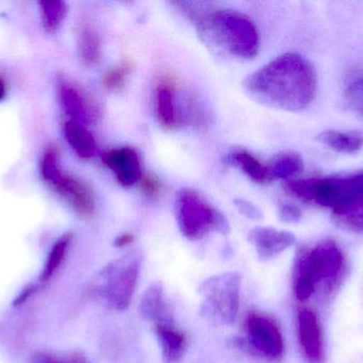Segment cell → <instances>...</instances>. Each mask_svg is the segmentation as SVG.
<instances>
[{
  "mask_svg": "<svg viewBox=\"0 0 363 363\" xmlns=\"http://www.w3.org/2000/svg\"><path fill=\"white\" fill-rule=\"evenodd\" d=\"M140 189L143 193L149 198H157L161 195L162 187L161 181L152 174H143L140 181Z\"/></svg>",
  "mask_w": 363,
  "mask_h": 363,
  "instance_id": "27",
  "label": "cell"
},
{
  "mask_svg": "<svg viewBox=\"0 0 363 363\" xmlns=\"http://www.w3.org/2000/svg\"><path fill=\"white\" fill-rule=\"evenodd\" d=\"M347 274V257L335 241L300 247L292 274L294 296L298 302H306L315 294L328 300L338 291Z\"/></svg>",
  "mask_w": 363,
  "mask_h": 363,
  "instance_id": "2",
  "label": "cell"
},
{
  "mask_svg": "<svg viewBox=\"0 0 363 363\" xmlns=\"http://www.w3.org/2000/svg\"><path fill=\"white\" fill-rule=\"evenodd\" d=\"M333 221L341 229L363 234V198L333 210Z\"/></svg>",
  "mask_w": 363,
  "mask_h": 363,
  "instance_id": "22",
  "label": "cell"
},
{
  "mask_svg": "<svg viewBox=\"0 0 363 363\" xmlns=\"http://www.w3.org/2000/svg\"><path fill=\"white\" fill-rule=\"evenodd\" d=\"M132 63L125 60L123 63L119 64L116 67L112 68L106 76L104 77V89L108 92H117L125 87L128 78L132 72Z\"/></svg>",
  "mask_w": 363,
  "mask_h": 363,
  "instance_id": "26",
  "label": "cell"
},
{
  "mask_svg": "<svg viewBox=\"0 0 363 363\" xmlns=\"http://www.w3.org/2000/svg\"><path fill=\"white\" fill-rule=\"evenodd\" d=\"M79 57L84 65L94 66L99 62L101 46L99 36L93 26L83 23L78 32Z\"/></svg>",
  "mask_w": 363,
  "mask_h": 363,
  "instance_id": "21",
  "label": "cell"
},
{
  "mask_svg": "<svg viewBox=\"0 0 363 363\" xmlns=\"http://www.w3.org/2000/svg\"><path fill=\"white\" fill-rule=\"evenodd\" d=\"M296 330L301 353L307 363L325 362V342L319 317L309 308L298 310Z\"/></svg>",
  "mask_w": 363,
  "mask_h": 363,
  "instance_id": "11",
  "label": "cell"
},
{
  "mask_svg": "<svg viewBox=\"0 0 363 363\" xmlns=\"http://www.w3.org/2000/svg\"><path fill=\"white\" fill-rule=\"evenodd\" d=\"M269 175L271 179H291L292 177L302 172L304 168L302 157L294 151H284L274 156L269 162Z\"/></svg>",
  "mask_w": 363,
  "mask_h": 363,
  "instance_id": "20",
  "label": "cell"
},
{
  "mask_svg": "<svg viewBox=\"0 0 363 363\" xmlns=\"http://www.w3.org/2000/svg\"><path fill=\"white\" fill-rule=\"evenodd\" d=\"M317 140L337 153H357L363 147V134L359 131L326 130L318 134Z\"/></svg>",
  "mask_w": 363,
  "mask_h": 363,
  "instance_id": "19",
  "label": "cell"
},
{
  "mask_svg": "<svg viewBox=\"0 0 363 363\" xmlns=\"http://www.w3.org/2000/svg\"><path fill=\"white\" fill-rule=\"evenodd\" d=\"M142 251H133L111 262L100 273V293L108 308L123 311L131 304L142 270Z\"/></svg>",
  "mask_w": 363,
  "mask_h": 363,
  "instance_id": "6",
  "label": "cell"
},
{
  "mask_svg": "<svg viewBox=\"0 0 363 363\" xmlns=\"http://www.w3.org/2000/svg\"><path fill=\"white\" fill-rule=\"evenodd\" d=\"M290 195L332 210L363 198V170L350 174L291 179L285 183Z\"/></svg>",
  "mask_w": 363,
  "mask_h": 363,
  "instance_id": "4",
  "label": "cell"
},
{
  "mask_svg": "<svg viewBox=\"0 0 363 363\" xmlns=\"http://www.w3.org/2000/svg\"><path fill=\"white\" fill-rule=\"evenodd\" d=\"M176 217L179 229L188 240L198 241L211 232L228 234V220L192 189H181L176 194Z\"/></svg>",
  "mask_w": 363,
  "mask_h": 363,
  "instance_id": "5",
  "label": "cell"
},
{
  "mask_svg": "<svg viewBox=\"0 0 363 363\" xmlns=\"http://www.w3.org/2000/svg\"><path fill=\"white\" fill-rule=\"evenodd\" d=\"M134 242V236L131 234H123L117 237L114 241V245L116 247H125Z\"/></svg>",
  "mask_w": 363,
  "mask_h": 363,
  "instance_id": "30",
  "label": "cell"
},
{
  "mask_svg": "<svg viewBox=\"0 0 363 363\" xmlns=\"http://www.w3.org/2000/svg\"><path fill=\"white\" fill-rule=\"evenodd\" d=\"M43 180L72 205L74 210L83 219H89L95 213V198L86 183L80 179L64 174L60 166L47 168L42 174Z\"/></svg>",
  "mask_w": 363,
  "mask_h": 363,
  "instance_id": "8",
  "label": "cell"
},
{
  "mask_svg": "<svg viewBox=\"0 0 363 363\" xmlns=\"http://www.w3.org/2000/svg\"><path fill=\"white\" fill-rule=\"evenodd\" d=\"M279 219L286 223H296L302 219V211L294 204L281 205L279 209Z\"/></svg>",
  "mask_w": 363,
  "mask_h": 363,
  "instance_id": "29",
  "label": "cell"
},
{
  "mask_svg": "<svg viewBox=\"0 0 363 363\" xmlns=\"http://www.w3.org/2000/svg\"><path fill=\"white\" fill-rule=\"evenodd\" d=\"M178 81L170 76H164L157 87V113L160 123L166 129H174L180 125L178 114V98L176 92Z\"/></svg>",
  "mask_w": 363,
  "mask_h": 363,
  "instance_id": "14",
  "label": "cell"
},
{
  "mask_svg": "<svg viewBox=\"0 0 363 363\" xmlns=\"http://www.w3.org/2000/svg\"><path fill=\"white\" fill-rule=\"evenodd\" d=\"M72 239V234H64L53 245L50 253H49L48 258H47L46 266H45L44 272H43L42 277H40V281H49L52 277V275L55 274V271L57 270L60 264L63 261L64 257H65L66 251H67L68 246H69Z\"/></svg>",
  "mask_w": 363,
  "mask_h": 363,
  "instance_id": "24",
  "label": "cell"
},
{
  "mask_svg": "<svg viewBox=\"0 0 363 363\" xmlns=\"http://www.w3.org/2000/svg\"><path fill=\"white\" fill-rule=\"evenodd\" d=\"M345 98L350 108L363 117V70L352 75L347 79Z\"/></svg>",
  "mask_w": 363,
  "mask_h": 363,
  "instance_id": "25",
  "label": "cell"
},
{
  "mask_svg": "<svg viewBox=\"0 0 363 363\" xmlns=\"http://www.w3.org/2000/svg\"><path fill=\"white\" fill-rule=\"evenodd\" d=\"M245 332L256 352L270 362H279L285 353V342L277 324L270 318L251 313L245 320Z\"/></svg>",
  "mask_w": 363,
  "mask_h": 363,
  "instance_id": "9",
  "label": "cell"
},
{
  "mask_svg": "<svg viewBox=\"0 0 363 363\" xmlns=\"http://www.w3.org/2000/svg\"><path fill=\"white\" fill-rule=\"evenodd\" d=\"M234 204L237 210H238L241 215L247 217V219L258 221V220H262V217H264L262 210H260L257 206H255L253 202H249V200H242V198H236V200H234Z\"/></svg>",
  "mask_w": 363,
  "mask_h": 363,
  "instance_id": "28",
  "label": "cell"
},
{
  "mask_svg": "<svg viewBox=\"0 0 363 363\" xmlns=\"http://www.w3.org/2000/svg\"><path fill=\"white\" fill-rule=\"evenodd\" d=\"M6 91H8V85H6V78L0 76V102L6 97Z\"/></svg>",
  "mask_w": 363,
  "mask_h": 363,
  "instance_id": "31",
  "label": "cell"
},
{
  "mask_svg": "<svg viewBox=\"0 0 363 363\" xmlns=\"http://www.w3.org/2000/svg\"><path fill=\"white\" fill-rule=\"evenodd\" d=\"M249 240L255 246L260 259L277 257L296 243V236L272 227H256L250 232Z\"/></svg>",
  "mask_w": 363,
  "mask_h": 363,
  "instance_id": "13",
  "label": "cell"
},
{
  "mask_svg": "<svg viewBox=\"0 0 363 363\" xmlns=\"http://www.w3.org/2000/svg\"><path fill=\"white\" fill-rule=\"evenodd\" d=\"M138 309L144 319L157 324H168L170 311L164 300V288L161 283L157 281L147 288L140 298Z\"/></svg>",
  "mask_w": 363,
  "mask_h": 363,
  "instance_id": "15",
  "label": "cell"
},
{
  "mask_svg": "<svg viewBox=\"0 0 363 363\" xmlns=\"http://www.w3.org/2000/svg\"><path fill=\"white\" fill-rule=\"evenodd\" d=\"M228 161L230 166L238 168L243 174L247 175L254 183L267 185L272 181L267 166H264L257 158L254 157L245 149L240 147H234L230 149L228 153Z\"/></svg>",
  "mask_w": 363,
  "mask_h": 363,
  "instance_id": "16",
  "label": "cell"
},
{
  "mask_svg": "<svg viewBox=\"0 0 363 363\" xmlns=\"http://www.w3.org/2000/svg\"><path fill=\"white\" fill-rule=\"evenodd\" d=\"M104 163L116 175L117 180L123 187H131L142 177L140 157L132 147L112 149L104 156Z\"/></svg>",
  "mask_w": 363,
  "mask_h": 363,
  "instance_id": "12",
  "label": "cell"
},
{
  "mask_svg": "<svg viewBox=\"0 0 363 363\" xmlns=\"http://www.w3.org/2000/svg\"><path fill=\"white\" fill-rule=\"evenodd\" d=\"M243 87L245 93L258 104L300 112L315 100L317 74L306 58L300 53H287L250 75Z\"/></svg>",
  "mask_w": 363,
  "mask_h": 363,
  "instance_id": "1",
  "label": "cell"
},
{
  "mask_svg": "<svg viewBox=\"0 0 363 363\" xmlns=\"http://www.w3.org/2000/svg\"><path fill=\"white\" fill-rule=\"evenodd\" d=\"M204 42L239 59L250 60L259 50V36L251 19L232 10H216L196 17Z\"/></svg>",
  "mask_w": 363,
  "mask_h": 363,
  "instance_id": "3",
  "label": "cell"
},
{
  "mask_svg": "<svg viewBox=\"0 0 363 363\" xmlns=\"http://www.w3.org/2000/svg\"><path fill=\"white\" fill-rule=\"evenodd\" d=\"M64 136L72 151L83 159H89L96 153V141L85 126L74 121L64 124Z\"/></svg>",
  "mask_w": 363,
  "mask_h": 363,
  "instance_id": "17",
  "label": "cell"
},
{
  "mask_svg": "<svg viewBox=\"0 0 363 363\" xmlns=\"http://www.w3.org/2000/svg\"><path fill=\"white\" fill-rule=\"evenodd\" d=\"M164 359L167 362H177L181 359L186 349V337L183 332L172 327L169 324H155Z\"/></svg>",
  "mask_w": 363,
  "mask_h": 363,
  "instance_id": "18",
  "label": "cell"
},
{
  "mask_svg": "<svg viewBox=\"0 0 363 363\" xmlns=\"http://www.w3.org/2000/svg\"><path fill=\"white\" fill-rule=\"evenodd\" d=\"M49 363H57V362H49Z\"/></svg>",
  "mask_w": 363,
  "mask_h": 363,
  "instance_id": "32",
  "label": "cell"
},
{
  "mask_svg": "<svg viewBox=\"0 0 363 363\" xmlns=\"http://www.w3.org/2000/svg\"><path fill=\"white\" fill-rule=\"evenodd\" d=\"M43 25L48 32H55L65 19L67 6L62 0H48L40 2Z\"/></svg>",
  "mask_w": 363,
  "mask_h": 363,
  "instance_id": "23",
  "label": "cell"
},
{
  "mask_svg": "<svg viewBox=\"0 0 363 363\" xmlns=\"http://www.w3.org/2000/svg\"><path fill=\"white\" fill-rule=\"evenodd\" d=\"M240 281L236 272L222 273L206 279L199 289L203 298L202 315L220 325L234 323L240 302Z\"/></svg>",
  "mask_w": 363,
  "mask_h": 363,
  "instance_id": "7",
  "label": "cell"
},
{
  "mask_svg": "<svg viewBox=\"0 0 363 363\" xmlns=\"http://www.w3.org/2000/svg\"><path fill=\"white\" fill-rule=\"evenodd\" d=\"M57 96L70 121L87 126L93 125L99 119L100 111L95 100L78 85L61 79L57 85Z\"/></svg>",
  "mask_w": 363,
  "mask_h": 363,
  "instance_id": "10",
  "label": "cell"
}]
</instances>
